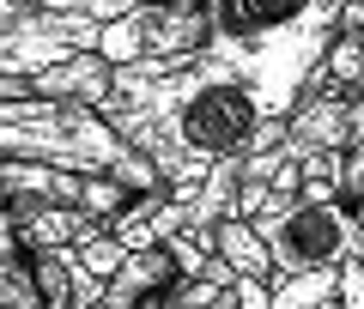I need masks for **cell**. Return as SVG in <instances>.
<instances>
[{"instance_id": "obj_1", "label": "cell", "mask_w": 364, "mask_h": 309, "mask_svg": "<svg viewBox=\"0 0 364 309\" xmlns=\"http://www.w3.org/2000/svg\"><path fill=\"white\" fill-rule=\"evenodd\" d=\"M97 116L164 170L170 194H188L213 176V164L243 158L255 121L267 116L243 79L219 73L207 55L195 61H146L116 67V91L97 103Z\"/></svg>"}, {"instance_id": "obj_2", "label": "cell", "mask_w": 364, "mask_h": 309, "mask_svg": "<svg viewBox=\"0 0 364 309\" xmlns=\"http://www.w3.org/2000/svg\"><path fill=\"white\" fill-rule=\"evenodd\" d=\"M340 6L346 0H207V61L243 79L267 116H291L340 37Z\"/></svg>"}, {"instance_id": "obj_3", "label": "cell", "mask_w": 364, "mask_h": 309, "mask_svg": "<svg viewBox=\"0 0 364 309\" xmlns=\"http://www.w3.org/2000/svg\"><path fill=\"white\" fill-rule=\"evenodd\" d=\"M0 158L13 164H55L73 176H109L128 194H164V170L134 152L91 103L61 97H0Z\"/></svg>"}, {"instance_id": "obj_4", "label": "cell", "mask_w": 364, "mask_h": 309, "mask_svg": "<svg viewBox=\"0 0 364 309\" xmlns=\"http://www.w3.org/2000/svg\"><path fill=\"white\" fill-rule=\"evenodd\" d=\"M249 224L267 237L279 279H291V273H316V267H340L346 255H364V231H358V219H352L346 200L310 206V200L291 194V200H279L273 212H261V219H249Z\"/></svg>"}, {"instance_id": "obj_5", "label": "cell", "mask_w": 364, "mask_h": 309, "mask_svg": "<svg viewBox=\"0 0 364 309\" xmlns=\"http://www.w3.org/2000/svg\"><path fill=\"white\" fill-rule=\"evenodd\" d=\"M97 37H104V18H73V13H25L0 31V73L13 79H37L49 67L73 61V55H97Z\"/></svg>"}, {"instance_id": "obj_6", "label": "cell", "mask_w": 364, "mask_h": 309, "mask_svg": "<svg viewBox=\"0 0 364 309\" xmlns=\"http://www.w3.org/2000/svg\"><path fill=\"white\" fill-rule=\"evenodd\" d=\"M134 18L146 31V55H158V61H195L213 43L207 0H140Z\"/></svg>"}, {"instance_id": "obj_7", "label": "cell", "mask_w": 364, "mask_h": 309, "mask_svg": "<svg viewBox=\"0 0 364 309\" xmlns=\"http://www.w3.org/2000/svg\"><path fill=\"white\" fill-rule=\"evenodd\" d=\"M286 121H291V140L298 146H322V152H352L358 146V121H352L346 91H304Z\"/></svg>"}, {"instance_id": "obj_8", "label": "cell", "mask_w": 364, "mask_h": 309, "mask_svg": "<svg viewBox=\"0 0 364 309\" xmlns=\"http://www.w3.org/2000/svg\"><path fill=\"white\" fill-rule=\"evenodd\" d=\"M31 91L37 97H61V103H109V91H116V67L104 61V55H73V61L49 67V73L31 79Z\"/></svg>"}, {"instance_id": "obj_9", "label": "cell", "mask_w": 364, "mask_h": 309, "mask_svg": "<svg viewBox=\"0 0 364 309\" xmlns=\"http://www.w3.org/2000/svg\"><path fill=\"white\" fill-rule=\"evenodd\" d=\"M176 231H182V206L170 200V188L164 194H134L128 212L109 219V237H122L134 255H140V249H164Z\"/></svg>"}, {"instance_id": "obj_10", "label": "cell", "mask_w": 364, "mask_h": 309, "mask_svg": "<svg viewBox=\"0 0 364 309\" xmlns=\"http://www.w3.org/2000/svg\"><path fill=\"white\" fill-rule=\"evenodd\" d=\"M104 224L79 212V206H37L25 224H18V249L25 255H43V249H79L85 237H97Z\"/></svg>"}, {"instance_id": "obj_11", "label": "cell", "mask_w": 364, "mask_h": 309, "mask_svg": "<svg viewBox=\"0 0 364 309\" xmlns=\"http://www.w3.org/2000/svg\"><path fill=\"white\" fill-rule=\"evenodd\" d=\"M213 249H219V261H231V267L243 273V279H261V285H273V279H279L267 237H261L249 219H225V224H213Z\"/></svg>"}, {"instance_id": "obj_12", "label": "cell", "mask_w": 364, "mask_h": 309, "mask_svg": "<svg viewBox=\"0 0 364 309\" xmlns=\"http://www.w3.org/2000/svg\"><path fill=\"white\" fill-rule=\"evenodd\" d=\"M0 309H43L37 285H31V261L18 249V231L6 212H0Z\"/></svg>"}, {"instance_id": "obj_13", "label": "cell", "mask_w": 364, "mask_h": 309, "mask_svg": "<svg viewBox=\"0 0 364 309\" xmlns=\"http://www.w3.org/2000/svg\"><path fill=\"white\" fill-rule=\"evenodd\" d=\"M273 309H340V267L273 279Z\"/></svg>"}, {"instance_id": "obj_14", "label": "cell", "mask_w": 364, "mask_h": 309, "mask_svg": "<svg viewBox=\"0 0 364 309\" xmlns=\"http://www.w3.org/2000/svg\"><path fill=\"white\" fill-rule=\"evenodd\" d=\"M25 261H31V285H37L43 309H79L73 279H67V249H43V255H25Z\"/></svg>"}, {"instance_id": "obj_15", "label": "cell", "mask_w": 364, "mask_h": 309, "mask_svg": "<svg viewBox=\"0 0 364 309\" xmlns=\"http://www.w3.org/2000/svg\"><path fill=\"white\" fill-rule=\"evenodd\" d=\"M97 55H104L109 67H134V61H146V31H140V18H109L104 25V37H97Z\"/></svg>"}, {"instance_id": "obj_16", "label": "cell", "mask_w": 364, "mask_h": 309, "mask_svg": "<svg viewBox=\"0 0 364 309\" xmlns=\"http://www.w3.org/2000/svg\"><path fill=\"white\" fill-rule=\"evenodd\" d=\"M73 255H79V267H91L97 279L109 285V279H116L122 267H128V255H134V249L122 243V237H109V224H104V231H97V237H85V243H79Z\"/></svg>"}, {"instance_id": "obj_17", "label": "cell", "mask_w": 364, "mask_h": 309, "mask_svg": "<svg viewBox=\"0 0 364 309\" xmlns=\"http://www.w3.org/2000/svg\"><path fill=\"white\" fill-rule=\"evenodd\" d=\"M128 200H134V194L122 188V182H109V176H85V194H79V212H91L97 224H109V219H122V212H128Z\"/></svg>"}, {"instance_id": "obj_18", "label": "cell", "mask_w": 364, "mask_h": 309, "mask_svg": "<svg viewBox=\"0 0 364 309\" xmlns=\"http://www.w3.org/2000/svg\"><path fill=\"white\" fill-rule=\"evenodd\" d=\"M18 6H37V13H73V18H128L140 0H18Z\"/></svg>"}, {"instance_id": "obj_19", "label": "cell", "mask_w": 364, "mask_h": 309, "mask_svg": "<svg viewBox=\"0 0 364 309\" xmlns=\"http://www.w3.org/2000/svg\"><path fill=\"white\" fill-rule=\"evenodd\" d=\"M340 200L352 206V219H358V231H364V140L346 152V176H340Z\"/></svg>"}, {"instance_id": "obj_20", "label": "cell", "mask_w": 364, "mask_h": 309, "mask_svg": "<svg viewBox=\"0 0 364 309\" xmlns=\"http://www.w3.org/2000/svg\"><path fill=\"white\" fill-rule=\"evenodd\" d=\"M340 309H364V255L340 261Z\"/></svg>"}, {"instance_id": "obj_21", "label": "cell", "mask_w": 364, "mask_h": 309, "mask_svg": "<svg viewBox=\"0 0 364 309\" xmlns=\"http://www.w3.org/2000/svg\"><path fill=\"white\" fill-rule=\"evenodd\" d=\"M279 200H286V194H273L267 182H243V194H237V219H261V212H273Z\"/></svg>"}, {"instance_id": "obj_22", "label": "cell", "mask_w": 364, "mask_h": 309, "mask_svg": "<svg viewBox=\"0 0 364 309\" xmlns=\"http://www.w3.org/2000/svg\"><path fill=\"white\" fill-rule=\"evenodd\" d=\"M231 297H237V309H273V285H261V279H237Z\"/></svg>"}, {"instance_id": "obj_23", "label": "cell", "mask_w": 364, "mask_h": 309, "mask_svg": "<svg viewBox=\"0 0 364 309\" xmlns=\"http://www.w3.org/2000/svg\"><path fill=\"white\" fill-rule=\"evenodd\" d=\"M298 200H310V206H334V200H340V188H334V182H304Z\"/></svg>"}, {"instance_id": "obj_24", "label": "cell", "mask_w": 364, "mask_h": 309, "mask_svg": "<svg viewBox=\"0 0 364 309\" xmlns=\"http://www.w3.org/2000/svg\"><path fill=\"white\" fill-rule=\"evenodd\" d=\"M18 13H25V6H18V0H0V31L13 25V18H18Z\"/></svg>"}, {"instance_id": "obj_25", "label": "cell", "mask_w": 364, "mask_h": 309, "mask_svg": "<svg viewBox=\"0 0 364 309\" xmlns=\"http://www.w3.org/2000/svg\"><path fill=\"white\" fill-rule=\"evenodd\" d=\"M0 206H6V188H0Z\"/></svg>"}]
</instances>
